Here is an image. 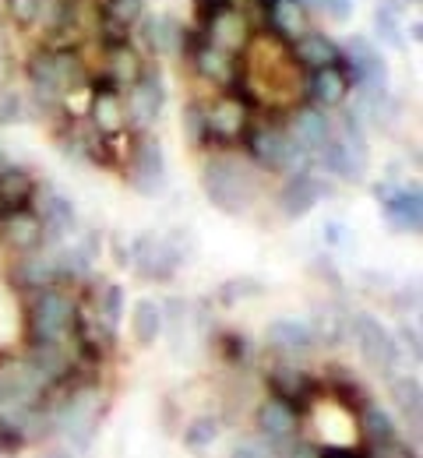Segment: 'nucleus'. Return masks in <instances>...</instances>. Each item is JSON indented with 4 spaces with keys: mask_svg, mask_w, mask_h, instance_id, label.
I'll return each instance as SVG.
<instances>
[{
    "mask_svg": "<svg viewBox=\"0 0 423 458\" xmlns=\"http://www.w3.org/2000/svg\"><path fill=\"white\" fill-rule=\"evenodd\" d=\"M392 399H395V405H399V412H402L406 420L420 423V416H423V392H420V381H413V377H395V381H392Z\"/></svg>",
    "mask_w": 423,
    "mask_h": 458,
    "instance_id": "obj_34",
    "label": "nucleus"
},
{
    "mask_svg": "<svg viewBox=\"0 0 423 458\" xmlns=\"http://www.w3.org/2000/svg\"><path fill=\"white\" fill-rule=\"evenodd\" d=\"M43 4L47 0H7V14H11L14 25L29 29V25H36L43 18Z\"/></svg>",
    "mask_w": 423,
    "mask_h": 458,
    "instance_id": "obj_37",
    "label": "nucleus"
},
{
    "mask_svg": "<svg viewBox=\"0 0 423 458\" xmlns=\"http://www.w3.org/2000/svg\"><path fill=\"white\" fill-rule=\"evenodd\" d=\"M201 183H205L208 201L216 208L230 212V216L247 212L250 201H254V176H250V170H243L241 163H233V159H212L205 166Z\"/></svg>",
    "mask_w": 423,
    "mask_h": 458,
    "instance_id": "obj_3",
    "label": "nucleus"
},
{
    "mask_svg": "<svg viewBox=\"0 0 423 458\" xmlns=\"http://www.w3.org/2000/svg\"><path fill=\"white\" fill-rule=\"evenodd\" d=\"M385 216H388V226L399 229V233H410V229H420L423 219V198H420V187H377L374 191Z\"/></svg>",
    "mask_w": 423,
    "mask_h": 458,
    "instance_id": "obj_15",
    "label": "nucleus"
},
{
    "mask_svg": "<svg viewBox=\"0 0 423 458\" xmlns=\"http://www.w3.org/2000/svg\"><path fill=\"white\" fill-rule=\"evenodd\" d=\"M233 455H247V458H265V455H275V445H272V437H243L233 445Z\"/></svg>",
    "mask_w": 423,
    "mask_h": 458,
    "instance_id": "obj_41",
    "label": "nucleus"
},
{
    "mask_svg": "<svg viewBox=\"0 0 423 458\" xmlns=\"http://www.w3.org/2000/svg\"><path fill=\"white\" fill-rule=\"evenodd\" d=\"M233 0H194V18H198V25L205 29L219 11H226Z\"/></svg>",
    "mask_w": 423,
    "mask_h": 458,
    "instance_id": "obj_42",
    "label": "nucleus"
},
{
    "mask_svg": "<svg viewBox=\"0 0 423 458\" xmlns=\"http://www.w3.org/2000/svg\"><path fill=\"white\" fill-rule=\"evenodd\" d=\"M103 14H110L114 21H123V25H134L145 14V0H106Z\"/></svg>",
    "mask_w": 423,
    "mask_h": 458,
    "instance_id": "obj_39",
    "label": "nucleus"
},
{
    "mask_svg": "<svg viewBox=\"0 0 423 458\" xmlns=\"http://www.w3.org/2000/svg\"><path fill=\"white\" fill-rule=\"evenodd\" d=\"M399 14H402V0H381L377 4V14H374V25H377V32H381V43H388L392 50H406V39H402V21H399Z\"/></svg>",
    "mask_w": 423,
    "mask_h": 458,
    "instance_id": "obj_32",
    "label": "nucleus"
},
{
    "mask_svg": "<svg viewBox=\"0 0 423 458\" xmlns=\"http://www.w3.org/2000/svg\"><path fill=\"white\" fill-rule=\"evenodd\" d=\"M190 57H194V67H198L201 78H208V81H216V85H226V89H237V85H241V57H233V54H226V50H219V47H212L205 36H201V43L190 50Z\"/></svg>",
    "mask_w": 423,
    "mask_h": 458,
    "instance_id": "obj_18",
    "label": "nucleus"
},
{
    "mask_svg": "<svg viewBox=\"0 0 423 458\" xmlns=\"http://www.w3.org/2000/svg\"><path fill=\"white\" fill-rule=\"evenodd\" d=\"M121 314H123V289L106 286L103 296H99V318H103L110 328H117V325H121Z\"/></svg>",
    "mask_w": 423,
    "mask_h": 458,
    "instance_id": "obj_38",
    "label": "nucleus"
},
{
    "mask_svg": "<svg viewBox=\"0 0 423 458\" xmlns=\"http://www.w3.org/2000/svg\"><path fill=\"white\" fill-rule=\"evenodd\" d=\"M57 279H61V272H57V254H54V250H43V247L25 250L21 261H18V268H14V283L25 289L54 286Z\"/></svg>",
    "mask_w": 423,
    "mask_h": 458,
    "instance_id": "obj_23",
    "label": "nucleus"
},
{
    "mask_svg": "<svg viewBox=\"0 0 423 458\" xmlns=\"http://www.w3.org/2000/svg\"><path fill=\"white\" fill-rule=\"evenodd\" d=\"M99 420H103V395L96 385H78L67 392V399L54 409V430L61 434L63 441L85 448L92 445L96 430H99Z\"/></svg>",
    "mask_w": 423,
    "mask_h": 458,
    "instance_id": "obj_2",
    "label": "nucleus"
},
{
    "mask_svg": "<svg viewBox=\"0 0 423 458\" xmlns=\"http://www.w3.org/2000/svg\"><path fill=\"white\" fill-rule=\"evenodd\" d=\"M328 134H332V123H328V116L325 110H317V106H303L293 114V127H290V138L307 148L310 156L328 141Z\"/></svg>",
    "mask_w": 423,
    "mask_h": 458,
    "instance_id": "obj_27",
    "label": "nucleus"
},
{
    "mask_svg": "<svg viewBox=\"0 0 423 458\" xmlns=\"http://www.w3.org/2000/svg\"><path fill=\"white\" fill-rule=\"evenodd\" d=\"M32 201H39V219H43V240H63L74 229V205L63 198L61 191H54L50 183H36Z\"/></svg>",
    "mask_w": 423,
    "mask_h": 458,
    "instance_id": "obj_16",
    "label": "nucleus"
},
{
    "mask_svg": "<svg viewBox=\"0 0 423 458\" xmlns=\"http://www.w3.org/2000/svg\"><path fill=\"white\" fill-rule=\"evenodd\" d=\"M163 103H166V89H163V78L159 71L145 67L141 78L127 89V120H134L138 127H148L156 116L163 114Z\"/></svg>",
    "mask_w": 423,
    "mask_h": 458,
    "instance_id": "obj_13",
    "label": "nucleus"
},
{
    "mask_svg": "<svg viewBox=\"0 0 423 458\" xmlns=\"http://www.w3.org/2000/svg\"><path fill=\"white\" fill-rule=\"evenodd\" d=\"M413 4H420V0H413Z\"/></svg>",
    "mask_w": 423,
    "mask_h": 458,
    "instance_id": "obj_47",
    "label": "nucleus"
},
{
    "mask_svg": "<svg viewBox=\"0 0 423 458\" xmlns=\"http://www.w3.org/2000/svg\"><path fill=\"white\" fill-rule=\"evenodd\" d=\"M29 78H32L36 99L47 103V106L61 103L71 89L89 85L85 67H81V60H78V54L71 47H47V50L32 54V60H29Z\"/></svg>",
    "mask_w": 423,
    "mask_h": 458,
    "instance_id": "obj_1",
    "label": "nucleus"
},
{
    "mask_svg": "<svg viewBox=\"0 0 423 458\" xmlns=\"http://www.w3.org/2000/svg\"><path fill=\"white\" fill-rule=\"evenodd\" d=\"M350 89H353V81H350V71L343 67V60L328 64V67H317L314 78H310V99H314L317 110L343 106L350 99Z\"/></svg>",
    "mask_w": 423,
    "mask_h": 458,
    "instance_id": "obj_20",
    "label": "nucleus"
},
{
    "mask_svg": "<svg viewBox=\"0 0 423 458\" xmlns=\"http://www.w3.org/2000/svg\"><path fill=\"white\" fill-rule=\"evenodd\" d=\"M310 332H314V339L321 335L325 343L332 345V343H339L343 339V332H346V321L332 310V307H325V310H317L314 314V325H310Z\"/></svg>",
    "mask_w": 423,
    "mask_h": 458,
    "instance_id": "obj_36",
    "label": "nucleus"
},
{
    "mask_svg": "<svg viewBox=\"0 0 423 458\" xmlns=\"http://www.w3.org/2000/svg\"><path fill=\"white\" fill-rule=\"evenodd\" d=\"M145 71V60L138 57V50H131V43H117L110 47V64H106V74L121 85V89H131Z\"/></svg>",
    "mask_w": 423,
    "mask_h": 458,
    "instance_id": "obj_30",
    "label": "nucleus"
},
{
    "mask_svg": "<svg viewBox=\"0 0 423 458\" xmlns=\"http://www.w3.org/2000/svg\"><path fill=\"white\" fill-rule=\"evenodd\" d=\"M258 427H261L265 437L286 441L300 427V409L293 402H286L283 395H268V399L258 405Z\"/></svg>",
    "mask_w": 423,
    "mask_h": 458,
    "instance_id": "obj_21",
    "label": "nucleus"
},
{
    "mask_svg": "<svg viewBox=\"0 0 423 458\" xmlns=\"http://www.w3.org/2000/svg\"><path fill=\"white\" fill-rule=\"evenodd\" d=\"M127 183L145 198H156L166 191V163H163V148L156 138L134 141L131 159H127Z\"/></svg>",
    "mask_w": 423,
    "mask_h": 458,
    "instance_id": "obj_9",
    "label": "nucleus"
},
{
    "mask_svg": "<svg viewBox=\"0 0 423 458\" xmlns=\"http://www.w3.org/2000/svg\"><path fill=\"white\" fill-rule=\"evenodd\" d=\"M36 194V180L25 170L11 166L7 173H0V212H14V208H29Z\"/></svg>",
    "mask_w": 423,
    "mask_h": 458,
    "instance_id": "obj_29",
    "label": "nucleus"
},
{
    "mask_svg": "<svg viewBox=\"0 0 423 458\" xmlns=\"http://www.w3.org/2000/svg\"><path fill=\"white\" fill-rule=\"evenodd\" d=\"M223 349H226V360H230V363H241L247 343H243L241 335H223Z\"/></svg>",
    "mask_w": 423,
    "mask_h": 458,
    "instance_id": "obj_44",
    "label": "nucleus"
},
{
    "mask_svg": "<svg viewBox=\"0 0 423 458\" xmlns=\"http://www.w3.org/2000/svg\"><path fill=\"white\" fill-rule=\"evenodd\" d=\"M360 434H363V441L370 445V452L377 455L385 445L395 441V423H392V416H388L381 405L363 402L360 405Z\"/></svg>",
    "mask_w": 423,
    "mask_h": 458,
    "instance_id": "obj_28",
    "label": "nucleus"
},
{
    "mask_svg": "<svg viewBox=\"0 0 423 458\" xmlns=\"http://www.w3.org/2000/svg\"><path fill=\"white\" fill-rule=\"evenodd\" d=\"M293 43V60L303 64V67H310V71H317V67H328V64H339L343 60V50L325 36V32H300L297 39H290Z\"/></svg>",
    "mask_w": 423,
    "mask_h": 458,
    "instance_id": "obj_25",
    "label": "nucleus"
},
{
    "mask_svg": "<svg viewBox=\"0 0 423 458\" xmlns=\"http://www.w3.org/2000/svg\"><path fill=\"white\" fill-rule=\"evenodd\" d=\"M78 321V303L57 289H36V300L29 307V332L32 343H63L74 332Z\"/></svg>",
    "mask_w": 423,
    "mask_h": 458,
    "instance_id": "obj_4",
    "label": "nucleus"
},
{
    "mask_svg": "<svg viewBox=\"0 0 423 458\" xmlns=\"http://www.w3.org/2000/svg\"><path fill=\"white\" fill-rule=\"evenodd\" d=\"M250 110H254V99L237 89H226V96H219L212 106H205V138L208 141H241L243 134L250 131Z\"/></svg>",
    "mask_w": 423,
    "mask_h": 458,
    "instance_id": "obj_6",
    "label": "nucleus"
},
{
    "mask_svg": "<svg viewBox=\"0 0 423 458\" xmlns=\"http://www.w3.org/2000/svg\"><path fill=\"white\" fill-rule=\"evenodd\" d=\"M131 328L141 345H152L163 332V307L156 300H138L131 310Z\"/></svg>",
    "mask_w": 423,
    "mask_h": 458,
    "instance_id": "obj_31",
    "label": "nucleus"
},
{
    "mask_svg": "<svg viewBox=\"0 0 423 458\" xmlns=\"http://www.w3.org/2000/svg\"><path fill=\"white\" fill-rule=\"evenodd\" d=\"M89 114H92V123L99 134H110L117 138L127 131V110H123V99H121V85L103 74V81H89Z\"/></svg>",
    "mask_w": 423,
    "mask_h": 458,
    "instance_id": "obj_10",
    "label": "nucleus"
},
{
    "mask_svg": "<svg viewBox=\"0 0 423 458\" xmlns=\"http://www.w3.org/2000/svg\"><path fill=\"white\" fill-rule=\"evenodd\" d=\"M216 437H219V420H212V416H198V420H190V427L183 430V441H187V448H194V452L208 448Z\"/></svg>",
    "mask_w": 423,
    "mask_h": 458,
    "instance_id": "obj_35",
    "label": "nucleus"
},
{
    "mask_svg": "<svg viewBox=\"0 0 423 458\" xmlns=\"http://www.w3.org/2000/svg\"><path fill=\"white\" fill-rule=\"evenodd\" d=\"M183 131H187L190 145H205V141H208V138H205V106H201V103H190V106L183 110Z\"/></svg>",
    "mask_w": 423,
    "mask_h": 458,
    "instance_id": "obj_40",
    "label": "nucleus"
},
{
    "mask_svg": "<svg viewBox=\"0 0 423 458\" xmlns=\"http://www.w3.org/2000/svg\"><path fill=\"white\" fill-rule=\"evenodd\" d=\"M402 339L413 345V356H420V335H417V328H402Z\"/></svg>",
    "mask_w": 423,
    "mask_h": 458,
    "instance_id": "obj_45",
    "label": "nucleus"
},
{
    "mask_svg": "<svg viewBox=\"0 0 423 458\" xmlns=\"http://www.w3.org/2000/svg\"><path fill=\"white\" fill-rule=\"evenodd\" d=\"M272 388H275V395L293 402L300 412H303V402L310 399V392H314V385H310L303 374H297L293 367H279V370L272 374Z\"/></svg>",
    "mask_w": 423,
    "mask_h": 458,
    "instance_id": "obj_33",
    "label": "nucleus"
},
{
    "mask_svg": "<svg viewBox=\"0 0 423 458\" xmlns=\"http://www.w3.org/2000/svg\"><path fill=\"white\" fill-rule=\"evenodd\" d=\"M29 367L43 377V385L50 388V385H61L63 377L71 374V356H67V349H63V343H32V349H29Z\"/></svg>",
    "mask_w": 423,
    "mask_h": 458,
    "instance_id": "obj_24",
    "label": "nucleus"
},
{
    "mask_svg": "<svg viewBox=\"0 0 423 458\" xmlns=\"http://www.w3.org/2000/svg\"><path fill=\"white\" fill-rule=\"evenodd\" d=\"M0 243L25 254L43 247V219L29 208H14V212H0Z\"/></svg>",
    "mask_w": 423,
    "mask_h": 458,
    "instance_id": "obj_17",
    "label": "nucleus"
},
{
    "mask_svg": "<svg viewBox=\"0 0 423 458\" xmlns=\"http://www.w3.org/2000/svg\"><path fill=\"white\" fill-rule=\"evenodd\" d=\"M181 258V250L163 236H141L131 250V261L141 272V279H170L177 272Z\"/></svg>",
    "mask_w": 423,
    "mask_h": 458,
    "instance_id": "obj_12",
    "label": "nucleus"
},
{
    "mask_svg": "<svg viewBox=\"0 0 423 458\" xmlns=\"http://www.w3.org/2000/svg\"><path fill=\"white\" fill-rule=\"evenodd\" d=\"M247 293L258 296L261 286H258V283H226V286H223V303H230L233 296H247Z\"/></svg>",
    "mask_w": 423,
    "mask_h": 458,
    "instance_id": "obj_43",
    "label": "nucleus"
},
{
    "mask_svg": "<svg viewBox=\"0 0 423 458\" xmlns=\"http://www.w3.org/2000/svg\"><path fill=\"white\" fill-rule=\"evenodd\" d=\"M350 332H353V339L360 345V356L370 367H377V370H392V367H395L399 345L392 339V332L381 328L377 318H370V314H353Z\"/></svg>",
    "mask_w": 423,
    "mask_h": 458,
    "instance_id": "obj_11",
    "label": "nucleus"
},
{
    "mask_svg": "<svg viewBox=\"0 0 423 458\" xmlns=\"http://www.w3.org/2000/svg\"><path fill=\"white\" fill-rule=\"evenodd\" d=\"M43 377L29 360H0V412H21L43 402Z\"/></svg>",
    "mask_w": 423,
    "mask_h": 458,
    "instance_id": "obj_8",
    "label": "nucleus"
},
{
    "mask_svg": "<svg viewBox=\"0 0 423 458\" xmlns=\"http://www.w3.org/2000/svg\"><path fill=\"white\" fill-rule=\"evenodd\" d=\"M11 166H14V163H11V156H7L4 148H0V173H7Z\"/></svg>",
    "mask_w": 423,
    "mask_h": 458,
    "instance_id": "obj_46",
    "label": "nucleus"
},
{
    "mask_svg": "<svg viewBox=\"0 0 423 458\" xmlns=\"http://www.w3.org/2000/svg\"><path fill=\"white\" fill-rule=\"evenodd\" d=\"M183 39H187V29H183L177 18L170 14H148L141 21V43L148 54L156 57H173L183 50Z\"/></svg>",
    "mask_w": 423,
    "mask_h": 458,
    "instance_id": "obj_19",
    "label": "nucleus"
},
{
    "mask_svg": "<svg viewBox=\"0 0 423 458\" xmlns=\"http://www.w3.org/2000/svg\"><path fill=\"white\" fill-rule=\"evenodd\" d=\"M247 156L258 166H265V170H290V173L307 170V159H310V152L300 148L290 138V131H279V127L247 131Z\"/></svg>",
    "mask_w": 423,
    "mask_h": 458,
    "instance_id": "obj_5",
    "label": "nucleus"
},
{
    "mask_svg": "<svg viewBox=\"0 0 423 458\" xmlns=\"http://www.w3.org/2000/svg\"><path fill=\"white\" fill-rule=\"evenodd\" d=\"M343 67L350 71V81L360 89L363 99H381L388 92V64L367 36L350 39V47L343 50Z\"/></svg>",
    "mask_w": 423,
    "mask_h": 458,
    "instance_id": "obj_7",
    "label": "nucleus"
},
{
    "mask_svg": "<svg viewBox=\"0 0 423 458\" xmlns=\"http://www.w3.org/2000/svg\"><path fill=\"white\" fill-rule=\"evenodd\" d=\"M325 194H328V187H325L317 176H310L307 170H300L290 176V183H286L279 205H283V212H286L290 219H300V216H307Z\"/></svg>",
    "mask_w": 423,
    "mask_h": 458,
    "instance_id": "obj_22",
    "label": "nucleus"
},
{
    "mask_svg": "<svg viewBox=\"0 0 423 458\" xmlns=\"http://www.w3.org/2000/svg\"><path fill=\"white\" fill-rule=\"evenodd\" d=\"M250 25H254V21L230 4V7L219 11L201 32H205V39H208L212 47H219V50L233 54V57H241L243 50H247V43H250Z\"/></svg>",
    "mask_w": 423,
    "mask_h": 458,
    "instance_id": "obj_14",
    "label": "nucleus"
},
{
    "mask_svg": "<svg viewBox=\"0 0 423 458\" xmlns=\"http://www.w3.org/2000/svg\"><path fill=\"white\" fill-rule=\"evenodd\" d=\"M265 343L272 345L275 352H286V356H297V352H307L314 345V332L310 325L303 321H293V318H279L265 328Z\"/></svg>",
    "mask_w": 423,
    "mask_h": 458,
    "instance_id": "obj_26",
    "label": "nucleus"
}]
</instances>
